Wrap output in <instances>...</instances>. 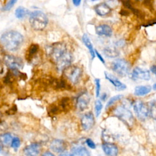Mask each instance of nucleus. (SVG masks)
<instances>
[{
  "label": "nucleus",
  "instance_id": "28",
  "mask_svg": "<svg viewBox=\"0 0 156 156\" xmlns=\"http://www.w3.org/2000/svg\"><path fill=\"white\" fill-rule=\"evenodd\" d=\"M150 115L154 119L156 120V100L154 101L151 106V108L149 110Z\"/></svg>",
  "mask_w": 156,
  "mask_h": 156
},
{
  "label": "nucleus",
  "instance_id": "4",
  "mask_svg": "<svg viewBox=\"0 0 156 156\" xmlns=\"http://www.w3.org/2000/svg\"><path fill=\"white\" fill-rule=\"evenodd\" d=\"M112 69L118 76H126L130 71V65L127 61L123 58H118L112 62Z\"/></svg>",
  "mask_w": 156,
  "mask_h": 156
},
{
  "label": "nucleus",
  "instance_id": "3",
  "mask_svg": "<svg viewBox=\"0 0 156 156\" xmlns=\"http://www.w3.org/2000/svg\"><path fill=\"white\" fill-rule=\"evenodd\" d=\"M29 23L35 30H43L48 23V19L46 14L41 10H34L29 15Z\"/></svg>",
  "mask_w": 156,
  "mask_h": 156
},
{
  "label": "nucleus",
  "instance_id": "17",
  "mask_svg": "<svg viewBox=\"0 0 156 156\" xmlns=\"http://www.w3.org/2000/svg\"><path fill=\"white\" fill-rule=\"evenodd\" d=\"M96 33L100 36H104V37H111L113 33L112 27L107 25V24H100L96 27L95 28Z\"/></svg>",
  "mask_w": 156,
  "mask_h": 156
},
{
  "label": "nucleus",
  "instance_id": "24",
  "mask_svg": "<svg viewBox=\"0 0 156 156\" xmlns=\"http://www.w3.org/2000/svg\"><path fill=\"white\" fill-rule=\"evenodd\" d=\"M29 14V10L24 7L20 6L16 10L15 12V16L18 19H23Z\"/></svg>",
  "mask_w": 156,
  "mask_h": 156
},
{
  "label": "nucleus",
  "instance_id": "15",
  "mask_svg": "<svg viewBox=\"0 0 156 156\" xmlns=\"http://www.w3.org/2000/svg\"><path fill=\"white\" fill-rule=\"evenodd\" d=\"M66 147V144L65 142L63 140L60 139L54 140L50 144V148L51 150L57 153H62L64 152Z\"/></svg>",
  "mask_w": 156,
  "mask_h": 156
},
{
  "label": "nucleus",
  "instance_id": "36",
  "mask_svg": "<svg viewBox=\"0 0 156 156\" xmlns=\"http://www.w3.org/2000/svg\"><path fill=\"white\" fill-rule=\"evenodd\" d=\"M151 71L156 76V65H153L151 68Z\"/></svg>",
  "mask_w": 156,
  "mask_h": 156
},
{
  "label": "nucleus",
  "instance_id": "2",
  "mask_svg": "<svg viewBox=\"0 0 156 156\" xmlns=\"http://www.w3.org/2000/svg\"><path fill=\"white\" fill-rule=\"evenodd\" d=\"M0 41L8 51H15L21 46L24 41V37L17 31L9 30L1 35Z\"/></svg>",
  "mask_w": 156,
  "mask_h": 156
},
{
  "label": "nucleus",
  "instance_id": "40",
  "mask_svg": "<svg viewBox=\"0 0 156 156\" xmlns=\"http://www.w3.org/2000/svg\"><path fill=\"white\" fill-rule=\"evenodd\" d=\"M92 1H96V0H91Z\"/></svg>",
  "mask_w": 156,
  "mask_h": 156
},
{
  "label": "nucleus",
  "instance_id": "10",
  "mask_svg": "<svg viewBox=\"0 0 156 156\" xmlns=\"http://www.w3.org/2000/svg\"><path fill=\"white\" fill-rule=\"evenodd\" d=\"M132 77L134 80H149L151 78V74L149 70L140 67H136L132 73Z\"/></svg>",
  "mask_w": 156,
  "mask_h": 156
},
{
  "label": "nucleus",
  "instance_id": "38",
  "mask_svg": "<svg viewBox=\"0 0 156 156\" xmlns=\"http://www.w3.org/2000/svg\"><path fill=\"white\" fill-rule=\"evenodd\" d=\"M153 89L156 91V83L153 85Z\"/></svg>",
  "mask_w": 156,
  "mask_h": 156
},
{
  "label": "nucleus",
  "instance_id": "14",
  "mask_svg": "<svg viewBox=\"0 0 156 156\" xmlns=\"http://www.w3.org/2000/svg\"><path fill=\"white\" fill-rule=\"evenodd\" d=\"M94 10L96 14L101 16H106L108 15L112 11L110 7L105 2H101L96 4L94 7Z\"/></svg>",
  "mask_w": 156,
  "mask_h": 156
},
{
  "label": "nucleus",
  "instance_id": "23",
  "mask_svg": "<svg viewBox=\"0 0 156 156\" xmlns=\"http://www.w3.org/2000/svg\"><path fill=\"white\" fill-rule=\"evenodd\" d=\"M103 52L104 55L110 58H115L119 55V52L118 50L115 48L111 47V46H108L104 48L103 50Z\"/></svg>",
  "mask_w": 156,
  "mask_h": 156
},
{
  "label": "nucleus",
  "instance_id": "20",
  "mask_svg": "<svg viewBox=\"0 0 156 156\" xmlns=\"http://www.w3.org/2000/svg\"><path fill=\"white\" fill-rule=\"evenodd\" d=\"M82 41L84 43V44L86 46V47L88 48L89 52L90 54V55L91 57V58L93 59L95 57V51L93 48V44L91 42V40H90L87 34H83L82 36Z\"/></svg>",
  "mask_w": 156,
  "mask_h": 156
},
{
  "label": "nucleus",
  "instance_id": "27",
  "mask_svg": "<svg viewBox=\"0 0 156 156\" xmlns=\"http://www.w3.org/2000/svg\"><path fill=\"white\" fill-rule=\"evenodd\" d=\"M122 98V94H118L116 96H114L113 97H112L107 102V104H106V107L105 108H107L108 107H110L111 105H112L115 102H116V101L120 100L121 98Z\"/></svg>",
  "mask_w": 156,
  "mask_h": 156
},
{
  "label": "nucleus",
  "instance_id": "31",
  "mask_svg": "<svg viewBox=\"0 0 156 156\" xmlns=\"http://www.w3.org/2000/svg\"><path fill=\"white\" fill-rule=\"evenodd\" d=\"M17 2V0H10L8 3L4 7L3 10L5 11H8L10 10L13 6L15 5V4H16V2Z\"/></svg>",
  "mask_w": 156,
  "mask_h": 156
},
{
  "label": "nucleus",
  "instance_id": "13",
  "mask_svg": "<svg viewBox=\"0 0 156 156\" xmlns=\"http://www.w3.org/2000/svg\"><path fill=\"white\" fill-rule=\"evenodd\" d=\"M90 101V98L87 93L81 94L77 99L76 105L79 110H84L88 107Z\"/></svg>",
  "mask_w": 156,
  "mask_h": 156
},
{
  "label": "nucleus",
  "instance_id": "8",
  "mask_svg": "<svg viewBox=\"0 0 156 156\" xmlns=\"http://www.w3.org/2000/svg\"><path fill=\"white\" fill-rule=\"evenodd\" d=\"M133 110L136 116L141 120H144L149 113V107L147 104L141 101H136L134 102Z\"/></svg>",
  "mask_w": 156,
  "mask_h": 156
},
{
  "label": "nucleus",
  "instance_id": "37",
  "mask_svg": "<svg viewBox=\"0 0 156 156\" xmlns=\"http://www.w3.org/2000/svg\"><path fill=\"white\" fill-rule=\"evenodd\" d=\"M58 156H71V154H69L67 152H63Z\"/></svg>",
  "mask_w": 156,
  "mask_h": 156
},
{
  "label": "nucleus",
  "instance_id": "21",
  "mask_svg": "<svg viewBox=\"0 0 156 156\" xmlns=\"http://www.w3.org/2000/svg\"><path fill=\"white\" fill-rule=\"evenodd\" d=\"M71 156H90L88 151L84 147L78 146L72 150Z\"/></svg>",
  "mask_w": 156,
  "mask_h": 156
},
{
  "label": "nucleus",
  "instance_id": "7",
  "mask_svg": "<svg viewBox=\"0 0 156 156\" xmlns=\"http://www.w3.org/2000/svg\"><path fill=\"white\" fill-rule=\"evenodd\" d=\"M71 100L68 98H62L57 105L53 104L50 106L49 111L52 115H56L63 111H66L71 108Z\"/></svg>",
  "mask_w": 156,
  "mask_h": 156
},
{
  "label": "nucleus",
  "instance_id": "19",
  "mask_svg": "<svg viewBox=\"0 0 156 156\" xmlns=\"http://www.w3.org/2000/svg\"><path fill=\"white\" fill-rule=\"evenodd\" d=\"M151 87L150 85H140L137 86L134 89V94L136 96H145L151 91Z\"/></svg>",
  "mask_w": 156,
  "mask_h": 156
},
{
  "label": "nucleus",
  "instance_id": "34",
  "mask_svg": "<svg viewBox=\"0 0 156 156\" xmlns=\"http://www.w3.org/2000/svg\"><path fill=\"white\" fill-rule=\"evenodd\" d=\"M73 1V3L75 6H79L80 3H81V1L82 0H72Z\"/></svg>",
  "mask_w": 156,
  "mask_h": 156
},
{
  "label": "nucleus",
  "instance_id": "33",
  "mask_svg": "<svg viewBox=\"0 0 156 156\" xmlns=\"http://www.w3.org/2000/svg\"><path fill=\"white\" fill-rule=\"evenodd\" d=\"M94 51H95V55L98 57V58H99V60L102 63H105V61H104V58L102 57V56L98 52V51L97 50H94Z\"/></svg>",
  "mask_w": 156,
  "mask_h": 156
},
{
  "label": "nucleus",
  "instance_id": "22",
  "mask_svg": "<svg viewBox=\"0 0 156 156\" xmlns=\"http://www.w3.org/2000/svg\"><path fill=\"white\" fill-rule=\"evenodd\" d=\"M39 49V46L37 44H32L28 48L26 54V57L27 60H30L34 56L37 54Z\"/></svg>",
  "mask_w": 156,
  "mask_h": 156
},
{
  "label": "nucleus",
  "instance_id": "25",
  "mask_svg": "<svg viewBox=\"0 0 156 156\" xmlns=\"http://www.w3.org/2000/svg\"><path fill=\"white\" fill-rule=\"evenodd\" d=\"M12 140V136L10 133H4L0 135V142L4 145H9Z\"/></svg>",
  "mask_w": 156,
  "mask_h": 156
},
{
  "label": "nucleus",
  "instance_id": "26",
  "mask_svg": "<svg viewBox=\"0 0 156 156\" xmlns=\"http://www.w3.org/2000/svg\"><path fill=\"white\" fill-rule=\"evenodd\" d=\"M103 105L100 100H96L94 102V111L96 116L98 117L101 113Z\"/></svg>",
  "mask_w": 156,
  "mask_h": 156
},
{
  "label": "nucleus",
  "instance_id": "6",
  "mask_svg": "<svg viewBox=\"0 0 156 156\" xmlns=\"http://www.w3.org/2000/svg\"><path fill=\"white\" fill-rule=\"evenodd\" d=\"M65 77L73 84H77L82 76V69L80 67L76 65H69L63 69Z\"/></svg>",
  "mask_w": 156,
  "mask_h": 156
},
{
  "label": "nucleus",
  "instance_id": "29",
  "mask_svg": "<svg viewBox=\"0 0 156 156\" xmlns=\"http://www.w3.org/2000/svg\"><path fill=\"white\" fill-rule=\"evenodd\" d=\"M94 83H95L96 96L98 97L100 94V91H101V80L99 79L96 78L94 79Z\"/></svg>",
  "mask_w": 156,
  "mask_h": 156
},
{
  "label": "nucleus",
  "instance_id": "16",
  "mask_svg": "<svg viewBox=\"0 0 156 156\" xmlns=\"http://www.w3.org/2000/svg\"><path fill=\"white\" fill-rule=\"evenodd\" d=\"M104 152L107 156H117L118 154V149L116 145L113 143H105L102 145Z\"/></svg>",
  "mask_w": 156,
  "mask_h": 156
},
{
  "label": "nucleus",
  "instance_id": "5",
  "mask_svg": "<svg viewBox=\"0 0 156 156\" xmlns=\"http://www.w3.org/2000/svg\"><path fill=\"white\" fill-rule=\"evenodd\" d=\"M114 114L128 126L133 125L134 121L133 116L132 112L126 107L122 105L117 107L114 111Z\"/></svg>",
  "mask_w": 156,
  "mask_h": 156
},
{
  "label": "nucleus",
  "instance_id": "12",
  "mask_svg": "<svg viewBox=\"0 0 156 156\" xmlns=\"http://www.w3.org/2000/svg\"><path fill=\"white\" fill-rule=\"evenodd\" d=\"M105 77L119 91H122L126 88V85L121 82L116 77L106 71L104 72Z\"/></svg>",
  "mask_w": 156,
  "mask_h": 156
},
{
  "label": "nucleus",
  "instance_id": "35",
  "mask_svg": "<svg viewBox=\"0 0 156 156\" xmlns=\"http://www.w3.org/2000/svg\"><path fill=\"white\" fill-rule=\"evenodd\" d=\"M41 156H55V155L53 154H52L51 152H50L49 151H46L44 153H43Z\"/></svg>",
  "mask_w": 156,
  "mask_h": 156
},
{
  "label": "nucleus",
  "instance_id": "9",
  "mask_svg": "<svg viewBox=\"0 0 156 156\" xmlns=\"http://www.w3.org/2000/svg\"><path fill=\"white\" fill-rule=\"evenodd\" d=\"M4 60L5 65L12 70H18L23 66V62L20 57L12 55H6L4 56Z\"/></svg>",
  "mask_w": 156,
  "mask_h": 156
},
{
  "label": "nucleus",
  "instance_id": "1",
  "mask_svg": "<svg viewBox=\"0 0 156 156\" xmlns=\"http://www.w3.org/2000/svg\"><path fill=\"white\" fill-rule=\"evenodd\" d=\"M48 53L59 71H63L71 65L72 55L65 44L62 43L52 44L48 49Z\"/></svg>",
  "mask_w": 156,
  "mask_h": 156
},
{
  "label": "nucleus",
  "instance_id": "11",
  "mask_svg": "<svg viewBox=\"0 0 156 156\" xmlns=\"http://www.w3.org/2000/svg\"><path fill=\"white\" fill-rule=\"evenodd\" d=\"M81 126L83 130H88L91 129L94 124V118L91 112L85 113L80 119Z\"/></svg>",
  "mask_w": 156,
  "mask_h": 156
},
{
  "label": "nucleus",
  "instance_id": "30",
  "mask_svg": "<svg viewBox=\"0 0 156 156\" xmlns=\"http://www.w3.org/2000/svg\"><path fill=\"white\" fill-rule=\"evenodd\" d=\"M11 146L13 149H18L20 146V140L18 137H15L12 138L11 142Z\"/></svg>",
  "mask_w": 156,
  "mask_h": 156
},
{
  "label": "nucleus",
  "instance_id": "18",
  "mask_svg": "<svg viewBox=\"0 0 156 156\" xmlns=\"http://www.w3.org/2000/svg\"><path fill=\"white\" fill-rule=\"evenodd\" d=\"M40 146L37 143H32L27 146L24 149V153L26 156H37L40 152Z\"/></svg>",
  "mask_w": 156,
  "mask_h": 156
},
{
  "label": "nucleus",
  "instance_id": "39",
  "mask_svg": "<svg viewBox=\"0 0 156 156\" xmlns=\"http://www.w3.org/2000/svg\"><path fill=\"white\" fill-rule=\"evenodd\" d=\"M1 146H0V152H1Z\"/></svg>",
  "mask_w": 156,
  "mask_h": 156
},
{
  "label": "nucleus",
  "instance_id": "32",
  "mask_svg": "<svg viewBox=\"0 0 156 156\" xmlns=\"http://www.w3.org/2000/svg\"><path fill=\"white\" fill-rule=\"evenodd\" d=\"M86 142V144L90 148V149H94L96 148V144L94 143V142L91 140L90 138H87L85 141Z\"/></svg>",
  "mask_w": 156,
  "mask_h": 156
}]
</instances>
